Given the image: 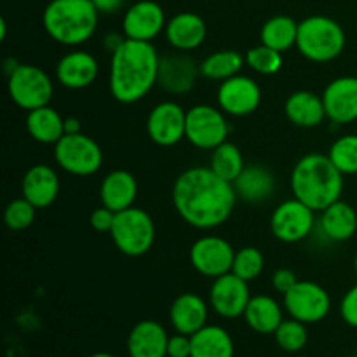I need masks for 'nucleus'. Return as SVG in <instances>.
Returning <instances> with one entry per match:
<instances>
[{
  "instance_id": "nucleus-1",
  "label": "nucleus",
  "mask_w": 357,
  "mask_h": 357,
  "mask_svg": "<svg viewBox=\"0 0 357 357\" xmlns=\"http://www.w3.org/2000/svg\"><path fill=\"white\" fill-rule=\"evenodd\" d=\"M171 199L180 218L199 230L223 225L237 204L234 185L213 173L209 166L188 167L178 174Z\"/></svg>"
},
{
  "instance_id": "nucleus-2",
  "label": "nucleus",
  "mask_w": 357,
  "mask_h": 357,
  "mask_svg": "<svg viewBox=\"0 0 357 357\" xmlns=\"http://www.w3.org/2000/svg\"><path fill=\"white\" fill-rule=\"evenodd\" d=\"M160 56L152 42L126 38L124 44L112 52L110 93L122 105L142 101L157 86Z\"/></svg>"
},
{
  "instance_id": "nucleus-3",
  "label": "nucleus",
  "mask_w": 357,
  "mask_h": 357,
  "mask_svg": "<svg viewBox=\"0 0 357 357\" xmlns=\"http://www.w3.org/2000/svg\"><path fill=\"white\" fill-rule=\"evenodd\" d=\"M293 197L302 201L316 213L340 201L344 192V174L323 153H307L291 171Z\"/></svg>"
},
{
  "instance_id": "nucleus-4",
  "label": "nucleus",
  "mask_w": 357,
  "mask_h": 357,
  "mask_svg": "<svg viewBox=\"0 0 357 357\" xmlns=\"http://www.w3.org/2000/svg\"><path fill=\"white\" fill-rule=\"evenodd\" d=\"M100 13L91 0H51L42 13V26L56 44L79 47L94 35Z\"/></svg>"
},
{
  "instance_id": "nucleus-5",
  "label": "nucleus",
  "mask_w": 357,
  "mask_h": 357,
  "mask_svg": "<svg viewBox=\"0 0 357 357\" xmlns=\"http://www.w3.org/2000/svg\"><path fill=\"white\" fill-rule=\"evenodd\" d=\"M345 42V31L338 21L330 16L314 14L298 23L295 47L309 61L330 63L344 52Z\"/></svg>"
},
{
  "instance_id": "nucleus-6",
  "label": "nucleus",
  "mask_w": 357,
  "mask_h": 357,
  "mask_svg": "<svg viewBox=\"0 0 357 357\" xmlns=\"http://www.w3.org/2000/svg\"><path fill=\"white\" fill-rule=\"evenodd\" d=\"M110 237L115 248L126 257H143L155 243V223L145 209L132 206L115 215Z\"/></svg>"
},
{
  "instance_id": "nucleus-7",
  "label": "nucleus",
  "mask_w": 357,
  "mask_h": 357,
  "mask_svg": "<svg viewBox=\"0 0 357 357\" xmlns=\"http://www.w3.org/2000/svg\"><path fill=\"white\" fill-rule=\"evenodd\" d=\"M7 93L16 107L31 112L51 103L54 84L40 66L20 63V66L7 75Z\"/></svg>"
},
{
  "instance_id": "nucleus-8",
  "label": "nucleus",
  "mask_w": 357,
  "mask_h": 357,
  "mask_svg": "<svg viewBox=\"0 0 357 357\" xmlns=\"http://www.w3.org/2000/svg\"><path fill=\"white\" fill-rule=\"evenodd\" d=\"M54 160L72 176H93L103 166V150L84 132L65 135L54 145Z\"/></svg>"
},
{
  "instance_id": "nucleus-9",
  "label": "nucleus",
  "mask_w": 357,
  "mask_h": 357,
  "mask_svg": "<svg viewBox=\"0 0 357 357\" xmlns=\"http://www.w3.org/2000/svg\"><path fill=\"white\" fill-rule=\"evenodd\" d=\"M230 126L227 114L220 107L213 105H195L187 110L185 139L199 150H215L227 142Z\"/></svg>"
},
{
  "instance_id": "nucleus-10",
  "label": "nucleus",
  "mask_w": 357,
  "mask_h": 357,
  "mask_svg": "<svg viewBox=\"0 0 357 357\" xmlns=\"http://www.w3.org/2000/svg\"><path fill=\"white\" fill-rule=\"evenodd\" d=\"M316 227V211L296 197L281 202L271 216V232L278 241L295 244L307 239Z\"/></svg>"
},
{
  "instance_id": "nucleus-11",
  "label": "nucleus",
  "mask_w": 357,
  "mask_h": 357,
  "mask_svg": "<svg viewBox=\"0 0 357 357\" xmlns=\"http://www.w3.org/2000/svg\"><path fill=\"white\" fill-rule=\"evenodd\" d=\"M282 296L289 317L305 324L321 323L331 310L330 293L314 281H298Z\"/></svg>"
},
{
  "instance_id": "nucleus-12",
  "label": "nucleus",
  "mask_w": 357,
  "mask_h": 357,
  "mask_svg": "<svg viewBox=\"0 0 357 357\" xmlns=\"http://www.w3.org/2000/svg\"><path fill=\"white\" fill-rule=\"evenodd\" d=\"M190 265L201 275L216 279L232 272L236 250L229 241L218 236H202L190 246Z\"/></svg>"
},
{
  "instance_id": "nucleus-13",
  "label": "nucleus",
  "mask_w": 357,
  "mask_h": 357,
  "mask_svg": "<svg viewBox=\"0 0 357 357\" xmlns=\"http://www.w3.org/2000/svg\"><path fill=\"white\" fill-rule=\"evenodd\" d=\"M216 101L227 115L248 117L260 107L261 87L255 79L239 73L220 82Z\"/></svg>"
},
{
  "instance_id": "nucleus-14",
  "label": "nucleus",
  "mask_w": 357,
  "mask_h": 357,
  "mask_svg": "<svg viewBox=\"0 0 357 357\" xmlns=\"http://www.w3.org/2000/svg\"><path fill=\"white\" fill-rule=\"evenodd\" d=\"M201 65L188 52L174 51L160 56L157 86L171 96H185L195 87Z\"/></svg>"
},
{
  "instance_id": "nucleus-15",
  "label": "nucleus",
  "mask_w": 357,
  "mask_h": 357,
  "mask_svg": "<svg viewBox=\"0 0 357 357\" xmlns=\"http://www.w3.org/2000/svg\"><path fill=\"white\" fill-rule=\"evenodd\" d=\"M187 110L173 100L160 101L146 117V135L155 145L174 146L185 138Z\"/></svg>"
},
{
  "instance_id": "nucleus-16",
  "label": "nucleus",
  "mask_w": 357,
  "mask_h": 357,
  "mask_svg": "<svg viewBox=\"0 0 357 357\" xmlns=\"http://www.w3.org/2000/svg\"><path fill=\"white\" fill-rule=\"evenodd\" d=\"M250 300V286L234 272L213 279L209 288V307L223 319L243 317Z\"/></svg>"
},
{
  "instance_id": "nucleus-17",
  "label": "nucleus",
  "mask_w": 357,
  "mask_h": 357,
  "mask_svg": "<svg viewBox=\"0 0 357 357\" xmlns=\"http://www.w3.org/2000/svg\"><path fill=\"white\" fill-rule=\"evenodd\" d=\"M166 13L153 0H138L126 9L122 17V33L126 38L152 42L166 30Z\"/></svg>"
},
{
  "instance_id": "nucleus-18",
  "label": "nucleus",
  "mask_w": 357,
  "mask_h": 357,
  "mask_svg": "<svg viewBox=\"0 0 357 357\" xmlns=\"http://www.w3.org/2000/svg\"><path fill=\"white\" fill-rule=\"evenodd\" d=\"M326 119L338 126L352 124L357 121V77L345 75L333 79L323 94Z\"/></svg>"
},
{
  "instance_id": "nucleus-19",
  "label": "nucleus",
  "mask_w": 357,
  "mask_h": 357,
  "mask_svg": "<svg viewBox=\"0 0 357 357\" xmlns=\"http://www.w3.org/2000/svg\"><path fill=\"white\" fill-rule=\"evenodd\" d=\"M100 73V65L98 59L91 52L70 51L63 56L56 65V80L63 87L72 91H80L94 84Z\"/></svg>"
},
{
  "instance_id": "nucleus-20",
  "label": "nucleus",
  "mask_w": 357,
  "mask_h": 357,
  "mask_svg": "<svg viewBox=\"0 0 357 357\" xmlns=\"http://www.w3.org/2000/svg\"><path fill=\"white\" fill-rule=\"evenodd\" d=\"M164 35H166L167 44L174 51L190 52L204 44L208 37V26L199 14L183 10L167 20Z\"/></svg>"
},
{
  "instance_id": "nucleus-21",
  "label": "nucleus",
  "mask_w": 357,
  "mask_h": 357,
  "mask_svg": "<svg viewBox=\"0 0 357 357\" xmlns=\"http://www.w3.org/2000/svg\"><path fill=\"white\" fill-rule=\"evenodd\" d=\"M59 194V176L54 167L47 164H35L21 180V195L37 209L52 206Z\"/></svg>"
},
{
  "instance_id": "nucleus-22",
  "label": "nucleus",
  "mask_w": 357,
  "mask_h": 357,
  "mask_svg": "<svg viewBox=\"0 0 357 357\" xmlns=\"http://www.w3.org/2000/svg\"><path fill=\"white\" fill-rule=\"evenodd\" d=\"M208 302L195 293H181L169 307V321L174 331L190 337L208 324Z\"/></svg>"
},
{
  "instance_id": "nucleus-23",
  "label": "nucleus",
  "mask_w": 357,
  "mask_h": 357,
  "mask_svg": "<svg viewBox=\"0 0 357 357\" xmlns=\"http://www.w3.org/2000/svg\"><path fill=\"white\" fill-rule=\"evenodd\" d=\"M167 342L166 328L157 321L145 319L129 331L126 347L129 357H167Z\"/></svg>"
},
{
  "instance_id": "nucleus-24",
  "label": "nucleus",
  "mask_w": 357,
  "mask_h": 357,
  "mask_svg": "<svg viewBox=\"0 0 357 357\" xmlns=\"http://www.w3.org/2000/svg\"><path fill=\"white\" fill-rule=\"evenodd\" d=\"M232 185L239 201L248 204H261L274 195L275 176L267 167L251 164L244 167Z\"/></svg>"
},
{
  "instance_id": "nucleus-25",
  "label": "nucleus",
  "mask_w": 357,
  "mask_h": 357,
  "mask_svg": "<svg viewBox=\"0 0 357 357\" xmlns=\"http://www.w3.org/2000/svg\"><path fill=\"white\" fill-rule=\"evenodd\" d=\"M138 197V181L126 169H115L103 178L100 185L101 204L115 213L132 208Z\"/></svg>"
},
{
  "instance_id": "nucleus-26",
  "label": "nucleus",
  "mask_w": 357,
  "mask_h": 357,
  "mask_svg": "<svg viewBox=\"0 0 357 357\" xmlns=\"http://www.w3.org/2000/svg\"><path fill=\"white\" fill-rule=\"evenodd\" d=\"M286 119L296 128L312 129L317 128L326 119L323 98L314 91H295L288 96L284 103Z\"/></svg>"
},
{
  "instance_id": "nucleus-27",
  "label": "nucleus",
  "mask_w": 357,
  "mask_h": 357,
  "mask_svg": "<svg viewBox=\"0 0 357 357\" xmlns=\"http://www.w3.org/2000/svg\"><path fill=\"white\" fill-rule=\"evenodd\" d=\"M321 232L333 243H345L357 232V213L349 202L340 201L321 211Z\"/></svg>"
},
{
  "instance_id": "nucleus-28",
  "label": "nucleus",
  "mask_w": 357,
  "mask_h": 357,
  "mask_svg": "<svg viewBox=\"0 0 357 357\" xmlns=\"http://www.w3.org/2000/svg\"><path fill=\"white\" fill-rule=\"evenodd\" d=\"M243 317L248 326L258 335H274L284 321L282 307L271 295L251 296Z\"/></svg>"
},
{
  "instance_id": "nucleus-29",
  "label": "nucleus",
  "mask_w": 357,
  "mask_h": 357,
  "mask_svg": "<svg viewBox=\"0 0 357 357\" xmlns=\"http://www.w3.org/2000/svg\"><path fill=\"white\" fill-rule=\"evenodd\" d=\"M26 131L42 145H56L65 136V119L52 107L26 112Z\"/></svg>"
},
{
  "instance_id": "nucleus-30",
  "label": "nucleus",
  "mask_w": 357,
  "mask_h": 357,
  "mask_svg": "<svg viewBox=\"0 0 357 357\" xmlns=\"http://www.w3.org/2000/svg\"><path fill=\"white\" fill-rule=\"evenodd\" d=\"M236 345L229 331L216 324H206L192 335L190 357H234Z\"/></svg>"
},
{
  "instance_id": "nucleus-31",
  "label": "nucleus",
  "mask_w": 357,
  "mask_h": 357,
  "mask_svg": "<svg viewBox=\"0 0 357 357\" xmlns=\"http://www.w3.org/2000/svg\"><path fill=\"white\" fill-rule=\"evenodd\" d=\"M296 37H298V23L286 14L272 16L271 20L265 21L260 30L261 44L279 52H286L295 47Z\"/></svg>"
},
{
  "instance_id": "nucleus-32",
  "label": "nucleus",
  "mask_w": 357,
  "mask_h": 357,
  "mask_svg": "<svg viewBox=\"0 0 357 357\" xmlns=\"http://www.w3.org/2000/svg\"><path fill=\"white\" fill-rule=\"evenodd\" d=\"M246 66V58L234 49H222L206 56L201 63V77L208 80H223L234 75H239L241 70Z\"/></svg>"
},
{
  "instance_id": "nucleus-33",
  "label": "nucleus",
  "mask_w": 357,
  "mask_h": 357,
  "mask_svg": "<svg viewBox=\"0 0 357 357\" xmlns=\"http://www.w3.org/2000/svg\"><path fill=\"white\" fill-rule=\"evenodd\" d=\"M209 167H211L213 173L218 174L223 180L234 181L237 180L243 169L246 167L244 164V157L241 153L239 146L234 145V143L225 142L222 145L216 146L215 150H211V160H209Z\"/></svg>"
},
{
  "instance_id": "nucleus-34",
  "label": "nucleus",
  "mask_w": 357,
  "mask_h": 357,
  "mask_svg": "<svg viewBox=\"0 0 357 357\" xmlns=\"http://www.w3.org/2000/svg\"><path fill=\"white\" fill-rule=\"evenodd\" d=\"M246 58V66H250L255 73L258 75H265V77H271L275 75L279 70L282 68V52L275 51V49L268 47V45L260 44V45H255L251 47L250 51L244 54Z\"/></svg>"
},
{
  "instance_id": "nucleus-35",
  "label": "nucleus",
  "mask_w": 357,
  "mask_h": 357,
  "mask_svg": "<svg viewBox=\"0 0 357 357\" xmlns=\"http://www.w3.org/2000/svg\"><path fill=\"white\" fill-rule=\"evenodd\" d=\"M328 157L342 174H357V135H345L335 139Z\"/></svg>"
},
{
  "instance_id": "nucleus-36",
  "label": "nucleus",
  "mask_w": 357,
  "mask_h": 357,
  "mask_svg": "<svg viewBox=\"0 0 357 357\" xmlns=\"http://www.w3.org/2000/svg\"><path fill=\"white\" fill-rule=\"evenodd\" d=\"M265 268V257L258 248L244 246L236 251L232 272L237 278L244 279L246 282L255 281L261 275Z\"/></svg>"
},
{
  "instance_id": "nucleus-37",
  "label": "nucleus",
  "mask_w": 357,
  "mask_h": 357,
  "mask_svg": "<svg viewBox=\"0 0 357 357\" xmlns=\"http://www.w3.org/2000/svg\"><path fill=\"white\" fill-rule=\"evenodd\" d=\"M275 344L282 349L284 352H300L309 342V331H307V324L298 319H284L281 326L275 330L274 333Z\"/></svg>"
},
{
  "instance_id": "nucleus-38",
  "label": "nucleus",
  "mask_w": 357,
  "mask_h": 357,
  "mask_svg": "<svg viewBox=\"0 0 357 357\" xmlns=\"http://www.w3.org/2000/svg\"><path fill=\"white\" fill-rule=\"evenodd\" d=\"M35 216H37V208L21 195L20 199H14L7 204L6 211H3V223L7 225V229L21 232L33 225Z\"/></svg>"
},
{
  "instance_id": "nucleus-39",
  "label": "nucleus",
  "mask_w": 357,
  "mask_h": 357,
  "mask_svg": "<svg viewBox=\"0 0 357 357\" xmlns=\"http://www.w3.org/2000/svg\"><path fill=\"white\" fill-rule=\"evenodd\" d=\"M340 317L345 324L357 330V284L352 286L340 302Z\"/></svg>"
},
{
  "instance_id": "nucleus-40",
  "label": "nucleus",
  "mask_w": 357,
  "mask_h": 357,
  "mask_svg": "<svg viewBox=\"0 0 357 357\" xmlns=\"http://www.w3.org/2000/svg\"><path fill=\"white\" fill-rule=\"evenodd\" d=\"M115 215H117V213L112 211V209H108L107 206L101 204L100 208H96L93 213H91L89 216L91 227H93L96 232L110 234L112 227H114V222H115Z\"/></svg>"
},
{
  "instance_id": "nucleus-41",
  "label": "nucleus",
  "mask_w": 357,
  "mask_h": 357,
  "mask_svg": "<svg viewBox=\"0 0 357 357\" xmlns=\"http://www.w3.org/2000/svg\"><path fill=\"white\" fill-rule=\"evenodd\" d=\"M192 337L183 333H174L167 342V357H190Z\"/></svg>"
},
{
  "instance_id": "nucleus-42",
  "label": "nucleus",
  "mask_w": 357,
  "mask_h": 357,
  "mask_svg": "<svg viewBox=\"0 0 357 357\" xmlns=\"http://www.w3.org/2000/svg\"><path fill=\"white\" fill-rule=\"evenodd\" d=\"M296 282H298V278L291 268H278L272 275V288L281 295H286Z\"/></svg>"
},
{
  "instance_id": "nucleus-43",
  "label": "nucleus",
  "mask_w": 357,
  "mask_h": 357,
  "mask_svg": "<svg viewBox=\"0 0 357 357\" xmlns=\"http://www.w3.org/2000/svg\"><path fill=\"white\" fill-rule=\"evenodd\" d=\"M100 14H115L124 7L126 0H91Z\"/></svg>"
},
{
  "instance_id": "nucleus-44",
  "label": "nucleus",
  "mask_w": 357,
  "mask_h": 357,
  "mask_svg": "<svg viewBox=\"0 0 357 357\" xmlns=\"http://www.w3.org/2000/svg\"><path fill=\"white\" fill-rule=\"evenodd\" d=\"M124 40H126L124 33L122 35L121 33H108V35H105V38H103V47L112 54V52H115L122 44H124Z\"/></svg>"
},
{
  "instance_id": "nucleus-45",
  "label": "nucleus",
  "mask_w": 357,
  "mask_h": 357,
  "mask_svg": "<svg viewBox=\"0 0 357 357\" xmlns=\"http://www.w3.org/2000/svg\"><path fill=\"white\" fill-rule=\"evenodd\" d=\"M82 132V124L77 117H66L65 119V135H77Z\"/></svg>"
},
{
  "instance_id": "nucleus-46",
  "label": "nucleus",
  "mask_w": 357,
  "mask_h": 357,
  "mask_svg": "<svg viewBox=\"0 0 357 357\" xmlns=\"http://www.w3.org/2000/svg\"><path fill=\"white\" fill-rule=\"evenodd\" d=\"M17 66H20V63H17L16 59H13V58L6 59V63H3V70H6L7 75H10V73H13L14 70L17 68Z\"/></svg>"
},
{
  "instance_id": "nucleus-47",
  "label": "nucleus",
  "mask_w": 357,
  "mask_h": 357,
  "mask_svg": "<svg viewBox=\"0 0 357 357\" xmlns=\"http://www.w3.org/2000/svg\"><path fill=\"white\" fill-rule=\"evenodd\" d=\"M6 37H7V23H6V20H0V40H6Z\"/></svg>"
},
{
  "instance_id": "nucleus-48",
  "label": "nucleus",
  "mask_w": 357,
  "mask_h": 357,
  "mask_svg": "<svg viewBox=\"0 0 357 357\" xmlns=\"http://www.w3.org/2000/svg\"><path fill=\"white\" fill-rule=\"evenodd\" d=\"M89 357H115V356L108 354V352H96V354H93V356H89Z\"/></svg>"
},
{
  "instance_id": "nucleus-49",
  "label": "nucleus",
  "mask_w": 357,
  "mask_h": 357,
  "mask_svg": "<svg viewBox=\"0 0 357 357\" xmlns=\"http://www.w3.org/2000/svg\"><path fill=\"white\" fill-rule=\"evenodd\" d=\"M354 271H356V275H357V253H356V258H354Z\"/></svg>"
},
{
  "instance_id": "nucleus-50",
  "label": "nucleus",
  "mask_w": 357,
  "mask_h": 357,
  "mask_svg": "<svg viewBox=\"0 0 357 357\" xmlns=\"http://www.w3.org/2000/svg\"><path fill=\"white\" fill-rule=\"evenodd\" d=\"M356 357H357V356H356Z\"/></svg>"
}]
</instances>
